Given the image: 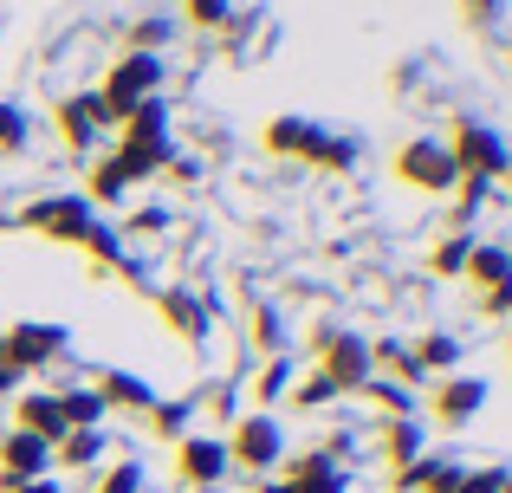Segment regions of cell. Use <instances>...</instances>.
I'll return each instance as SVG.
<instances>
[{
    "label": "cell",
    "instance_id": "obj_39",
    "mask_svg": "<svg viewBox=\"0 0 512 493\" xmlns=\"http://www.w3.org/2000/svg\"><path fill=\"white\" fill-rule=\"evenodd\" d=\"M454 7H461V20H467V26H493L506 0H454Z\"/></svg>",
    "mask_w": 512,
    "mask_h": 493
},
{
    "label": "cell",
    "instance_id": "obj_38",
    "mask_svg": "<svg viewBox=\"0 0 512 493\" xmlns=\"http://www.w3.org/2000/svg\"><path fill=\"white\" fill-rule=\"evenodd\" d=\"M169 221H175L169 208H156V202H150V208H137V215H124V234H163Z\"/></svg>",
    "mask_w": 512,
    "mask_h": 493
},
{
    "label": "cell",
    "instance_id": "obj_16",
    "mask_svg": "<svg viewBox=\"0 0 512 493\" xmlns=\"http://www.w3.org/2000/svg\"><path fill=\"white\" fill-rule=\"evenodd\" d=\"M91 390L104 396V409H130V416H150L156 403L150 377H137V370H91Z\"/></svg>",
    "mask_w": 512,
    "mask_h": 493
},
{
    "label": "cell",
    "instance_id": "obj_20",
    "mask_svg": "<svg viewBox=\"0 0 512 493\" xmlns=\"http://www.w3.org/2000/svg\"><path fill=\"white\" fill-rule=\"evenodd\" d=\"M370 370L389 383H402V390H415L422 383V370H415V351L402 338H370Z\"/></svg>",
    "mask_w": 512,
    "mask_h": 493
},
{
    "label": "cell",
    "instance_id": "obj_18",
    "mask_svg": "<svg viewBox=\"0 0 512 493\" xmlns=\"http://www.w3.org/2000/svg\"><path fill=\"white\" fill-rule=\"evenodd\" d=\"M130 189H137V182L124 176V163H117V156H98V163L85 169V189H78V195H85L91 208H124Z\"/></svg>",
    "mask_w": 512,
    "mask_h": 493
},
{
    "label": "cell",
    "instance_id": "obj_6",
    "mask_svg": "<svg viewBox=\"0 0 512 493\" xmlns=\"http://www.w3.org/2000/svg\"><path fill=\"white\" fill-rule=\"evenodd\" d=\"M318 377L331 383L338 396H357L363 383L376 377L370 370V338H357V331H338V325H318Z\"/></svg>",
    "mask_w": 512,
    "mask_h": 493
},
{
    "label": "cell",
    "instance_id": "obj_29",
    "mask_svg": "<svg viewBox=\"0 0 512 493\" xmlns=\"http://www.w3.org/2000/svg\"><path fill=\"white\" fill-rule=\"evenodd\" d=\"M26 137H33L26 111H20V104H7V98H0V156H20V150H26Z\"/></svg>",
    "mask_w": 512,
    "mask_h": 493
},
{
    "label": "cell",
    "instance_id": "obj_9",
    "mask_svg": "<svg viewBox=\"0 0 512 493\" xmlns=\"http://www.w3.org/2000/svg\"><path fill=\"white\" fill-rule=\"evenodd\" d=\"M52 124H59V137H65V150H91V143L111 130V111H104V98H98V85L91 91H72V98L52 111Z\"/></svg>",
    "mask_w": 512,
    "mask_h": 493
},
{
    "label": "cell",
    "instance_id": "obj_45",
    "mask_svg": "<svg viewBox=\"0 0 512 493\" xmlns=\"http://www.w3.org/2000/svg\"><path fill=\"white\" fill-rule=\"evenodd\" d=\"M253 493H286V481H260V487H253Z\"/></svg>",
    "mask_w": 512,
    "mask_h": 493
},
{
    "label": "cell",
    "instance_id": "obj_41",
    "mask_svg": "<svg viewBox=\"0 0 512 493\" xmlns=\"http://www.w3.org/2000/svg\"><path fill=\"white\" fill-rule=\"evenodd\" d=\"M318 455H331V461L344 468V461L357 455V435H344V429H338V435H325V448H318Z\"/></svg>",
    "mask_w": 512,
    "mask_h": 493
},
{
    "label": "cell",
    "instance_id": "obj_34",
    "mask_svg": "<svg viewBox=\"0 0 512 493\" xmlns=\"http://www.w3.org/2000/svg\"><path fill=\"white\" fill-rule=\"evenodd\" d=\"M188 26L221 33V26H234V7H227V0H188Z\"/></svg>",
    "mask_w": 512,
    "mask_h": 493
},
{
    "label": "cell",
    "instance_id": "obj_24",
    "mask_svg": "<svg viewBox=\"0 0 512 493\" xmlns=\"http://www.w3.org/2000/svg\"><path fill=\"white\" fill-rule=\"evenodd\" d=\"M467 279H474L480 292L506 286V279H512V253H506V247H493V241H474V253H467Z\"/></svg>",
    "mask_w": 512,
    "mask_h": 493
},
{
    "label": "cell",
    "instance_id": "obj_40",
    "mask_svg": "<svg viewBox=\"0 0 512 493\" xmlns=\"http://www.w3.org/2000/svg\"><path fill=\"white\" fill-rule=\"evenodd\" d=\"M480 312H487V318H512V279L493 286V292H480Z\"/></svg>",
    "mask_w": 512,
    "mask_h": 493
},
{
    "label": "cell",
    "instance_id": "obj_43",
    "mask_svg": "<svg viewBox=\"0 0 512 493\" xmlns=\"http://www.w3.org/2000/svg\"><path fill=\"white\" fill-rule=\"evenodd\" d=\"M13 493H65V487H59V474H46V481H26V487H13Z\"/></svg>",
    "mask_w": 512,
    "mask_h": 493
},
{
    "label": "cell",
    "instance_id": "obj_27",
    "mask_svg": "<svg viewBox=\"0 0 512 493\" xmlns=\"http://www.w3.org/2000/svg\"><path fill=\"white\" fill-rule=\"evenodd\" d=\"M292 383H299L292 357H266V364L253 370V396H260V403H279V396H292Z\"/></svg>",
    "mask_w": 512,
    "mask_h": 493
},
{
    "label": "cell",
    "instance_id": "obj_26",
    "mask_svg": "<svg viewBox=\"0 0 512 493\" xmlns=\"http://www.w3.org/2000/svg\"><path fill=\"white\" fill-rule=\"evenodd\" d=\"M188 416H195V396H175V403H163V396H156L143 422H150L156 442H182V435H188Z\"/></svg>",
    "mask_w": 512,
    "mask_h": 493
},
{
    "label": "cell",
    "instance_id": "obj_31",
    "mask_svg": "<svg viewBox=\"0 0 512 493\" xmlns=\"http://www.w3.org/2000/svg\"><path fill=\"white\" fill-rule=\"evenodd\" d=\"M169 33H175V26L156 20V13H150V20H130V52H150V59H163Z\"/></svg>",
    "mask_w": 512,
    "mask_h": 493
},
{
    "label": "cell",
    "instance_id": "obj_10",
    "mask_svg": "<svg viewBox=\"0 0 512 493\" xmlns=\"http://www.w3.org/2000/svg\"><path fill=\"white\" fill-rule=\"evenodd\" d=\"M487 377H467V370H454V377L435 383V396H428V409H435L441 429H461V422H474L480 409H487Z\"/></svg>",
    "mask_w": 512,
    "mask_h": 493
},
{
    "label": "cell",
    "instance_id": "obj_13",
    "mask_svg": "<svg viewBox=\"0 0 512 493\" xmlns=\"http://www.w3.org/2000/svg\"><path fill=\"white\" fill-rule=\"evenodd\" d=\"M286 493H350V474L338 468L331 455H318V448H305V455H286Z\"/></svg>",
    "mask_w": 512,
    "mask_h": 493
},
{
    "label": "cell",
    "instance_id": "obj_36",
    "mask_svg": "<svg viewBox=\"0 0 512 493\" xmlns=\"http://www.w3.org/2000/svg\"><path fill=\"white\" fill-rule=\"evenodd\" d=\"M350 163H357V137H325V150H318V169H331V176H344Z\"/></svg>",
    "mask_w": 512,
    "mask_h": 493
},
{
    "label": "cell",
    "instance_id": "obj_1",
    "mask_svg": "<svg viewBox=\"0 0 512 493\" xmlns=\"http://www.w3.org/2000/svg\"><path fill=\"white\" fill-rule=\"evenodd\" d=\"M13 228H33V234H46V241H65V247L91 253L104 273L124 266V234H117L85 195H33V202L13 215Z\"/></svg>",
    "mask_w": 512,
    "mask_h": 493
},
{
    "label": "cell",
    "instance_id": "obj_19",
    "mask_svg": "<svg viewBox=\"0 0 512 493\" xmlns=\"http://www.w3.org/2000/svg\"><path fill=\"white\" fill-rule=\"evenodd\" d=\"M376 442H383L389 468H409V461L428 455V429H422V422H409V416H389L383 429H376Z\"/></svg>",
    "mask_w": 512,
    "mask_h": 493
},
{
    "label": "cell",
    "instance_id": "obj_17",
    "mask_svg": "<svg viewBox=\"0 0 512 493\" xmlns=\"http://www.w3.org/2000/svg\"><path fill=\"white\" fill-rule=\"evenodd\" d=\"M52 468L65 474H98L104 468V429H65L52 442Z\"/></svg>",
    "mask_w": 512,
    "mask_h": 493
},
{
    "label": "cell",
    "instance_id": "obj_4",
    "mask_svg": "<svg viewBox=\"0 0 512 493\" xmlns=\"http://www.w3.org/2000/svg\"><path fill=\"white\" fill-rule=\"evenodd\" d=\"M163 78H169V65L150 59V52H124V59H111V72H104V85H98V98H104V111H111V124H124L137 104L163 98Z\"/></svg>",
    "mask_w": 512,
    "mask_h": 493
},
{
    "label": "cell",
    "instance_id": "obj_3",
    "mask_svg": "<svg viewBox=\"0 0 512 493\" xmlns=\"http://www.w3.org/2000/svg\"><path fill=\"white\" fill-rule=\"evenodd\" d=\"M227 442V461H234V474H279L286 468V429H279L273 409H253V416H240L234 429L221 435Z\"/></svg>",
    "mask_w": 512,
    "mask_h": 493
},
{
    "label": "cell",
    "instance_id": "obj_44",
    "mask_svg": "<svg viewBox=\"0 0 512 493\" xmlns=\"http://www.w3.org/2000/svg\"><path fill=\"white\" fill-rule=\"evenodd\" d=\"M13 383H20V377H13V370H7V357H0V396H13Z\"/></svg>",
    "mask_w": 512,
    "mask_h": 493
},
{
    "label": "cell",
    "instance_id": "obj_2",
    "mask_svg": "<svg viewBox=\"0 0 512 493\" xmlns=\"http://www.w3.org/2000/svg\"><path fill=\"white\" fill-rule=\"evenodd\" d=\"M441 150H448V163H454V176L461 182H500L506 176V137L487 124V117H454L448 124V137H441Z\"/></svg>",
    "mask_w": 512,
    "mask_h": 493
},
{
    "label": "cell",
    "instance_id": "obj_22",
    "mask_svg": "<svg viewBox=\"0 0 512 493\" xmlns=\"http://www.w3.org/2000/svg\"><path fill=\"white\" fill-rule=\"evenodd\" d=\"M409 351H415V370H422V377H454V370H461V338H454V331H428Z\"/></svg>",
    "mask_w": 512,
    "mask_h": 493
},
{
    "label": "cell",
    "instance_id": "obj_46",
    "mask_svg": "<svg viewBox=\"0 0 512 493\" xmlns=\"http://www.w3.org/2000/svg\"><path fill=\"white\" fill-rule=\"evenodd\" d=\"M500 182H506V195H512V163H506V176H500Z\"/></svg>",
    "mask_w": 512,
    "mask_h": 493
},
{
    "label": "cell",
    "instance_id": "obj_33",
    "mask_svg": "<svg viewBox=\"0 0 512 493\" xmlns=\"http://www.w3.org/2000/svg\"><path fill=\"white\" fill-rule=\"evenodd\" d=\"M506 474L500 461H487V468H461V481H454V493H506Z\"/></svg>",
    "mask_w": 512,
    "mask_h": 493
},
{
    "label": "cell",
    "instance_id": "obj_12",
    "mask_svg": "<svg viewBox=\"0 0 512 493\" xmlns=\"http://www.w3.org/2000/svg\"><path fill=\"white\" fill-rule=\"evenodd\" d=\"M325 137H331V130H325V124H312V117H299V111H279L273 124H266V150L286 156V163H318Z\"/></svg>",
    "mask_w": 512,
    "mask_h": 493
},
{
    "label": "cell",
    "instance_id": "obj_30",
    "mask_svg": "<svg viewBox=\"0 0 512 493\" xmlns=\"http://www.w3.org/2000/svg\"><path fill=\"white\" fill-rule=\"evenodd\" d=\"M357 396H370V403L383 409V422H389V416H409V390H402V383H389V377H370Z\"/></svg>",
    "mask_w": 512,
    "mask_h": 493
},
{
    "label": "cell",
    "instance_id": "obj_5",
    "mask_svg": "<svg viewBox=\"0 0 512 493\" xmlns=\"http://www.w3.org/2000/svg\"><path fill=\"white\" fill-rule=\"evenodd\" d=\"M65 344H72V331L52 325V318H20V325L0 331V357H7L13 377H39V370H52L65 357Z\"/></svg>",
    "mask_w": 512,
    "mask_h": 493
},
{
    "label": "cell",
    "instance_id": "obj_37",
    "mask_svg": "<svg viewBox=\"0 0 512 493\" xmlns=\"http://www.w3.org/2000/svg\"><path fill=\"white\" fill-rule=\"evenodd\" d=\"M454 481H461V461H454V455H428V481H422V493H454Z\"/></svg>",
    "mask_w": 512,
    "mask_h": 493
},
{
    "label": "cell",
    "instance_id": "obj_48",
    "mask_svg": "<svg viewBox=\"0 0 512 493\" xmlns=\"http://www.w3.org/2000/svg\"><path fill=\"white\" fill-rule=\"evenodd\" d=\"M0 228H13V215H0Z\"/></svg>",
    "mask_w": 512,
    "mask_h": 493
},
{
    "label": "cell",
    "instance_id": "obj_47",
    "mask_svg": "<svg viewBox=\"0 0 512 493\" xmlns=\"http://www.w3.org/2000/svg\"><path fill=\"white\" fill-rule=\"evenodd\" d=\"M506 364H512V331H506Z\"/></svg>",
    "mask_w": 512,
    "mask_h": 493
},
{
    "label": "cell",
    "instance_id": "obj_15",
    "mask_svg": "<svg viewBox=\"0 0 512 493\" xmlns=\"http://www.w3.org/2000/svg\"><path fill=\"white\" fill-rule=\"evenodd\" d=\"M13 429L20 435H39V442H59L65 435V409H59V390H26L20 403H13Z\"/></svg>",
    "mask_w": 512,
    "mask_h": 493
},
{
    "label": "cell",
    "instance_id": "obj_49",
    "mask_svg": "<svg viewBox=\"0 0 512 493\" xmlns=\"http://www.w3.org/2000/svg\"><path fill=\"white\" fill-rule=\"evenodd\" d=\"M506 493H512V474H506Z\"/></svg>",
    "mask_w": 512,
    "mask_h": 493
},
{
    "label": "cell",
    "instance_id": "obj_42",
    "mask_svg": "<svg viewBox=\"0 0 512 493\" xmlns=\"http://www.w3.org/2000/svg\"><path fill=\"white\" fill-rule=\"evenodd\" d=\"M163 176H175V182H201V163H195V156H169Z\"/></svg>",
    "mask_w": 512,
    "mask_h": 493
},
{
    "label": "cell",
    "instance_id": "obj_35",
    "mask_svg": "<svg viewBox=\"0 0 512 493\" xmlns=\"http://www.w3.org/2000/svg\"><path fill=\"white\" fill-rule=\"evenodd\" d=\"M292 403H299V409H325V403H338V390H331V383L312 370V377H299V383H292Z\"/></svg>",
    "mask_w": 512,
    "mask_h": 493
},
{
    "label": "cell",
    "instance_id": "obj_21",
    "mask_svg": "<svg viewBox=\"0 0 512 493\" xmlns=\"http://www.w3.org/2000/svg\"><path fill=\"white\" fill-rule=\"evenodd\" d=\"M117 130H124V143H130V150H156V143H169V104H163V98L137 104V111H130Z\"/></svg>",
    "mask_w": 512,
    "mask_h": 493
},
{
    "label": "cell",
    "instance_id": "obj_25",
    "mask_svg": "<svg viewBox=\"0 0 512 493\" xmlns=\"http://www.w3.org/2000/svg\"><path fill=\"white\" fill-rule=\"evenodd\" d=\"M247 338H253V351H260V357H286L292 351V331H286V318H279L273 305H253Z\"/></svg>",
    "mask_w": 512,
    "mask_h": 493
},
{
    "label": "cell",
    "instance_id": "obj_14",
    "mask_svg": "<svg viewBox=\"0 0 512 493\" xmlns=\"http://www.w3.org/2000/svg\"><path fill=\"white\" fill-rule=\"evenodd\" d=\"M156 312H163V325L182 344H208V331H214L208 299H195V292H156Z\"/></svg>",
    "mask_w": 512,
    "mask_h": 493
},
{
    "label": "cell",
    "instance_id": "obj_23",
    "mask_svg": "<svg viewBox=\"0 0 512 493\" xmlns=\"http://www.w3.org/2000/svg\"><path fill=\"white\" fill-rule=\"evenodd\" d=\"M59 409H65V429H104V396L91 390V383H72V390H59Z\"/></svg>",
    "mask_w": 512,
    "mask_h": 493
},
{
    "label": "cell",
    "instance_id": "obj_7",
    "mask_svg": "<svg viewBox=\"0 0 512 493\" xmlns=\"http://www.w3.org/2000/svg\"><path fill=\"white\" fill-rule=\"evenodd\" d=\"M389 163H396V182H409V189H422V195H454L461 189V176H454L441 137H402Z\"/></svg>",
    "mask_w": 512,
    "mask_h": 493
},
{
    "label": "cell",
    "instance_id": "obj_32",
    "mask_svg": "<svg viewBox=\"0 0 512 493\" xmlns=\"http://www.w3.org/2000/svg\"><path fill=\"white\" fill-rule=\"evenodd\" d=\"M91 493H143V468L137 461H111V468H98V487Z\"/></svg>",
    "mask_w": 512,
    "mask_h": 493
},
{
    "label": "cell",
    "instance_id": "obj_28",
    "mask_svg": "<svg viewBox=\"0 0 512 493\" xmlns=\"http://www.w3.org/2000/svg\"><path fill=\"white\" fill-rule=\"evenodd\" d=\"M467 253H474V241H467V234H448V241L428 253V273H435V279H461L467 273Z\"/></svg>",
    "mask_w": 512,
    "mask_h": 493
},
{
    "label": "cell",
    "instance_id": "obj_8",
    "mask_svg": "<svg viewBox=\"0 0 512 493\" xmlns=\"http://www.w3.org/2000/svg\"><path fill=\"white\" fill-rule=\"evenodd\" d=\"M227 474H234V461H227L221 435H182L175 442V481L182 487H221Z\"/></svg>",
    "mask_w": 512,
    "mask_h": 493
},
{
    "label": "cell",
    "instance_id": "obj_11",
    "mask_svg": "<svg viewBox=\"0 0 512 493\" xmlns=\"http://www.w3.org/2000/svg\"><path fill=\"white\" fill-rule=\"evenodd\" d=\"M46 474H52V448L39 435H20V429L0 435V493H13L26 481H46Z\"/></svg>",
    "mask_w": 512,
    "mask_h": 493
}]
</instances>
